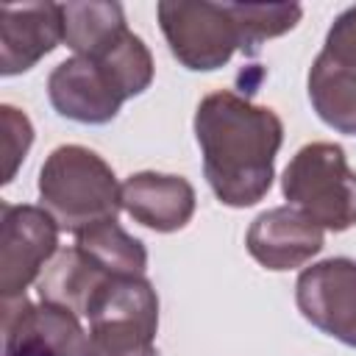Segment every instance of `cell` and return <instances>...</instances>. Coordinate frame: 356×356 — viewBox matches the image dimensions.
I'll use <instances>...</instances> for the list:
<instances>
[{"instance_id": "obj_4", "label": "cell", "mask_w": 356, "mask_h": 356, "mask_svg": "<svg viewBox=\"0 0 356 356\" xmlns=\"http://www.w3.org/2000/svg\"><path fill=\"white\" fill-rule=\"evenodd\" d=\"M156 14L170 53L186 70H217L242 50V36L228 3L164 0L156 6Z\"/></svg>"}, {"instance_id": "obj_19", "label": "cell", "mask_w": 356, "mask_h": 356, "mask_svg": "<svg viewBox=\"0 0 356 356\" xmlns=\"http://www.w3.org/2000/svg\"><path fill=\"white\" fill-rule=\"evenodd\" d=\"M33 142V125L31 120L14 108V106H0V150H3V184H8L22 164L25 153L31 150Z\"/></svg>"}, {"instance_id": "obj_9", "label": "cell", "mask_w": 356, "mask_h": 356, "mask_svg": "<svg viewBox=\"0 0 356 356\" xmlns=\"http://www.w3.org/2000/svg\"><path fill=\"white\" fill-rule=\"evenodd\" d=\"M250 256L267 270H295L323 248V228L295 206L261 211L245 236Z\"/></svg>"}, {"instance_id": "obj_1", "label": "cell", "mask_w": 356, "mask_h": 356, "mask_svg": "<svg viewBox=\"0 0 356 356\" xmlns=\"http://www.w3.org/2000/svg\"><path fill=\"white\" fill-rule=\"evenodd\" d=\"M203 172L220 203L242 209L259 203L273 184L275 153L284 139L278 114L234 92H211L195 111Z\"/></svg>"}, {"instance_id": "obj_2", "label": "cell", "mask_w": 356, "mask_h": 356, "mask_svg": "<svg viewBox=\"0 0 356 356\" xmlns=\"http://www.w3.org/2000/svg\"><path fill=\"white\" fill-rule=\"evenodd\" d=\"M39 200L58 228L78 234L89 225L117 220L122 186L95 150L61 145L39 170Z\"/></svg>"}, {"instance_id": "obj_7", "label": "cell", "mask_w": 356, "mask_h": 356, "mask_svg": "<svg viewBox=\"0 0 356 356\" xmlns=\"http://www.w3.org/2000/svg\"><path fill=\"white\" fill-rule=\"evenodd\" d=\"M300 314L323 334L356 348V261L325 259L306 267L295 284Z\"/></svg>"}, {"instance_id": "obj_17", "label": "cell", "mask_w": 356, "mask_h": 356, "mask_svg": "<svg viewBox=\"0 0 356 356\" xmlns=\"http://www.w3.org/2000/svg\"><path fill=\"white\" fill-rule=\"evenodd\" d=\"M228 8H231V17L239 28L242 50L248 56H253L261 47V42L292 31L298 25L300 14H303V8L295 6V3H281V6H236V3H228Z\"/></svg>"}, {"instance_id": "obj_16", "label": "cell", "mask_w": 356, "mask_h": 356, "mask_svg": "<svg viewBox=\"0 0 356 356\" xmlns=\"http://www.w3.org/2000/svg\"><path fill=\"white\" fill-rule=\"evenodd\" d=\"M61 17L64 42L78 56H97L128 31L120 3H64Z\"/></svg>"}, {"instance_id": "obj_15", "label": "cell", "mask_w": 356, "mask_h": 356, "mask_svg": "<svg viewBox=\"0 0 356 356\" xmlns=\"http://www.w3.org/2000/svg\"><path fill=\"white\" fill-rule=\"evenodd\" d=\"M75 248L106 275H114V278L145 275L147 250L136 236L122 231L117 225V220H106V222L78 231Z\"/></svg>"}, {"instance_id": "obj_8", "label": "cell", "mask_w": 356, "mask_h": 356, "mask_svg": "<svg viewBox=\"0 0 356 356\" xmlns=\"http://www.w3.org/2000/svg\"><path fill=\"white\" fill-rule=\"evenodd\" d=\"M47 95L61 117L86 125H103L114 120L128 100L108 64L89 56H72L61 61L47 78Z\"/></svg>"}, {"instance_id": "obj_14", "label": "cell", "mask_w": 356, "mask_h": 356, "mask_svg": "<svg viewBox=\"0 0 356 356\" xmlns=\"http://www.w3.org/2000/svg\"><path fill=\"white\" fill-rule=\"evenodd\" d=\"M309 100L325 125L356 134V70L320 53L309 70Z\"/></svg>"}, {"instance_id": "obj_12", "label": "cell", "mask_w": 356, "mask_h": 356, "mask_svg": "<svg viewBox=\"0 0 356 356\" xmlns=\"http://www.w3.org/2000/svg\"><path fill=\"white\" fill-rule=\"evenodd\" d=\"M106 278H111V275L97 270L78 248H72V250H61L44 267V273L36 281V289L44 303L70 309L72 314H86L92 295L97 292V286Z\"/></svg>"}, {"instance_id": "obj_20", "label": "cell", "mask_w": 356, "mask_h": 356, "mask_svg": "<svg viewBox=\"0 0 356 356\" xmlns=\"http://www.w3.org/2000/svg\"><path fill=\"white\" fill-rule=\"evenodd\" d=\"M323 53L328 58H334L337 64L356 70V6H350L348 11H342L334 19V25L325 36Z\"/></svg>"}, {"instance_id": "obj_3", "label": "cell", "mask_w": 356, "mask_h": 356, "mask_svg": "<svg viewBox=\"0 0 356 356\" xmlns=\"http://www.w3.org/2000/svg\"><path fill=\"white\" fill-rule=\"evenodd\" d=\"M284 197L320 228L345 231L356 225V172L334 142L303 145L284 170Z\"/></svg>"}, {"instance_id": "obj_10", "label": "cell", "mask_w": 356, "mask_h": 356, "mask_svg": "<svg viewBox=\"0 0 356 356\" xmlns=\"http://www.w3.org/2000/svg\"><path fill=\"white\" fill-rule=\"evenodd\" d=\"M64 39L58 3H22L0 8V72L19 75Z\"/></svg>"}, {"instance_id": "obj_11", "label": "cell", "mask_w": 356, "mask_h": 356, "mask_svg": "<svg viewBox=\"0 0 356 356\" xmlns=\"http://www.w3.org/2000/svg\"><path fill=\"white\" fill-rule=\"evenodd\" d=\"M122 209L142 225L170 234L195 214V189L181 175L136 172L122 184Z\"/></svg>"}, {"instance_id": "obj_18", "label": "cell", "mask_w": 356, "mask_h": 356, "mask_svg": "<svg viewBox=\"0 0 356 356\" xmlns=\"http://www.w3.org/2000/svg\"><path fill=\"white\" fill-rule=\"evenodd\" d=\"M153 331L128 320L92 323L83 356H156Z\"/></svg>"}, {"instance_id": "obj_5", "label": "cell", "mask_w": 356, "mask_h": 356, "mask_svg": "<svg viewBox=\"0 0 356 356\" xmlns=\"http://www.w3.org/2000/svg\"><path fill=\"white\" fill-rule=\"evenodd\" d=\"M0 292L3 300L25 295L58 245V222L39 206H0Z\"/></svg>"}, {"instance_id": "obj_13", "label": "cell", "mask_w": 356, "mask_h": 356, "mask_svg": "<svg viewBox=\"0 0 356 356\" xmlns=\"http://www.w3.org/2000/svg\"><path fill=\"white\" fill-rule=\"evenodd\" d=\"M83 317H89V323L128 320V323H139L156 334L159 298H156V289L150 286V281H145V275H128V278L111 275L97 286Z\"/></svg>"}, {"instance_id": "obj_6", "label": "cell", "mask_w": 356, "mask_h": 356, "mask_svg": "<svg viewBox=\"0 0 356 356\" xmlns=\"http://www.w3.org/2000/svg\"><path fill=\"white\" fill-rule=\"evenodd\" d=\"M86 334L70 309L28 303L25 295L3 306V356H83Z\"/></svg>"}]
</instances>
